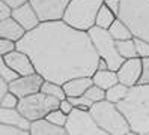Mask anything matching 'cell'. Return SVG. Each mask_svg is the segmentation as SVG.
Instances as JSON below:
<instances>
[{
    "label": "cell",
    "mask_w": 149,
    "mask_h": 135,
    "mask_svg": "<svg viewBox=\"0 0 149 135\" xmlns=\"http://www.w3.org/2000/svg\"><path fill=\"white\" fill-rule=\"evenodd\" d=\"M17 50L29 54L44 80L62 86L77 77H92L98 71L100 54L89 33L63 20L41 23L17 42Z\"/></svg>",
    "instance_id": "obj_1"
},
{
    "label": "cell",
    "mask_w": 149,
    "mask_h": 135,
    "mask_svg": "<svg viewBox=\"0 0 149 135\" xmlns=\"http://www.w3.org/2000/svg\"><path fill=\"white\" fill-rule=\"evenodd\" d=\"M130 123L133 134L149 135V84H136L130 87L124 101L118 104Z\"/></svg>",
    "instance_id": "obj_2"
},
{
    "label": "cell",
    "mask_w": 149,
    "mask_h": 135,
    "mask_svg": "<svg viewBox=\"0 0 149 135\" xmlns=\"http://www.w3.org/2000/svg\"><path fill=\"white\" fill-rule=\"evenodd\" d=\"M89 111L92 113L93 119L96 120L98 126L107 135H128V134H133L127 117L119 110L118 104L104 99V101L95 102L89 108Z\"/></svg>",
    "instance_id": "obj_3"
},
{
    "label": "cell",
    "mask_w": 149,
    "mask_h": 135,
    "mask_svg": "<svg viewBox=\"0 0 149 135\" xmlns=\"http://www.w3.org/2000/svg\"><path fill=\"white\" fill-rule=\"evenodd\" d=\"M134 38L149 42V0H120L119 15Z\"/></svg>",
    "instance_id": "obj_4"
},
{
    "label": "cell",
    "mask_w": 149,
    "mask_h": 135,
    "mask_svg": "<svg viewBox=\"0 0 149 135\" xmlns=\"http://www.w3.org/2000/svg\"><path fill=\"white\" fill-rule=\"evenodd\" d=\"M104 0H71L62 20L74 29L89 32L95 26L96 14Z\"/></svg>",
    "instance_id": "obj_5"
},
{
    "label": "cell",
    "mask_w": 149,
    "mask_h": 135,
    "mask_svg": "<svg viewBox=\"0 0 149 135\" xmlns=\"http://www.w3.org/2000/svg\"><path fill=\"white\" fill-rule=\"evenodd\" d=\"M87 33H89L95 48L100 54V57L107 60L110 69L118 71L122 63L125 62V59L119 54L118 47H116V41L113 39V36L110 35L109 29H101V27L93 26Z\"/></svg>",
    "instance_id": "obj_6"
},
{
    "label": "cell",
    "mask_w": 149,
    "mask_h": 135,
    "mask_svg": "<svg viewBox=\"0 0 149 135\" xmlns=\"http://www.w3.org/2000/svg\"><path fill=\"white\" fill-rule=\"evenodd\" d=\"M59 104H60V99H57L54 96H50L44 92H38V93L20 98V102H18V107L17 108L30 122H33V120L42 119L50 111L59 108Z\"/></svg>",
    "instance_id": "obj_7"
},
{
    "label": "cell",
    "mask_w": 149,
    "mask_h": 135,
    "mask_svg": "<svg viewBox=\"0 0 149 135\" xmlns=\"http://www.w3.org/2000/svg\"><path fill=\"white\" fill-rule=\"evenodd\" d=\"M65 129L69 135H107L98 126L92 113L84 108H74L68 114Z\"/></svg>",
    "instance_id": "obj_8"
},
{
    "label": "cell",
    "mask_w": 149,
    "mask_h": 135,
    "mask_svg": "<svg viewBox=\"0 0 149 135\" xmlns=\"http://www.w3.org/2000/svg\"><path fill=\"white\" fill-rule=\"evenodd\" d=\"M35 8L41 23L62 20L71 0H29Z\"/></svg>",
    "instance_id": "obj_9"
},
{
    "label": "cell",
    "mask_w": 149,
    "mask_h": 135,
    "mask_svg": "<svg viewBox=\"0 0 149 135\" xmlns=\"http://www.w3.org/2000/svg\"><path fill=\"white\" fill-rule=\"evenodd\" d=\"M42 84H44V77L38 72H35V74H29V75H20L12 83H9V87H11V92L15 93L18 98H24L41 92Z\"/></svg>",
    "instance_id": "obj_10"
},
{
    "label": "cell",
    "mask_w": 149,
    "mask_h": 135,
    "mask_svg": "<svg viewBox=\"0 0 149 135\" xmlns=\"http://www.w3.org/2000/svg\"><path fill=\"white\" fill-rule=\"evenodd\" d=\"M140 75H142V59L140 57H133L127 59L118 69V77L119 83L125 84L128 87H133L139 84Z\"/></svg>",
    "instance_id": "obj_11"
},
{
    "label": "cell",
    "mask_w": 149,
    "mask_h": 135,
    "mask_svg": "<svg viewBox=\"0 0 149 135\" xmlns=\"http://www.w3.org/2000/svg\"><path fill=\"white\" fill-rule=\"evenodd\" d=\"M2 59L9 65L12 69H15L20 75H29V74H35L36 69L30 59V56L27 53H24L21 50H15L6 56H2Z\"/></svg>",
    "instance_id": "obj_12"
},
{
    "label": "cell",
    "mask_w": 149,
    "mask_h": 135,
    "mask_svg": "<svg viewBox=\"0 0 149 135\" xmlns=\"http://www.w3.org/2000/svg\"><path fill=\"white\" fill-rule=\"evenodd\" d=\"M12 17H14L15 20L18 21L27 32L33 30L35 27H38V26L41 24L39 17H38L36 11H35V8L32 6L30 2L24 3V5H21V6H18V8H15L14 12H12Z\"/></svg>",
    "instance_id": "obj_13"
},
{
    "label": "cell",
    "mask_w": 149,
    "mask_h": 135,
    "mask_svg": "<svg viewBox=\"0 0 149 135\" xmlns=\"http://www.w3.org/2000/svg\"><path fill=\"white\" fill-rule=\"evenodd\" d=\"M0 123L18 126L24 131H30V125H32V122L18 108H2V107H0Z\"/></svg>",
    "instance_id": "obj_14"
},
{
    "label": "cell",
    "mask_w": 149,
    "mask_h": 135,
    "mask_svg": "<svg viewBox=\"0 0 149 135\" xmlns=\"http://www.w3.org/2000/svg\"><path fill=\"white\" fill-rule=\"evenodd\" d=\"M26 33H27V30H26L14 17L0 21V38H6V39L18 42L20 39L24 38Z\"/></svg>",
    "instance_id": "obj_15"
},
{
    "label": "cell",
    "mask_w": 149,
    "mask_h": 135,
    "mask_svg": "<svg viewBox=\"0 0 149 135\" xmlns=\"http://www.w3.org/2000/svg\"><path fill=\"white\" fill-rule=\"evenodd\" d=\"M30 135H66V129L63 126L54 125L48 119L42 117V119L33 120L30 125Z\"/></svg>",
    "instance_id": "obj_16"
},
{
    "label": "cell",
    "mask_w": 149,
    "mask_h": 135,
    "mask_svg": "<svg viewBox=\"0 0 149 135\" xmlns=\"http://www.w3.org/2000/svg\"><path fill=\"white\" fill-rule=\"evenodd\" d=\"M93 84L92 77H77L66 81L63 84L66 96H81L86 93V90Z\"/></svg>",
    "instance_id": "obj_17"
},
{
    "label": "cell",
    "mask_w": 149,
    "mask_h": 135,
    "mask_svg": "<svg viewBox=\"0 0 149 135\" xmlns=\"http://www.w3.org/2000/svg\"><path fill=\"white\" fill-rule=\"evenodd\" d=\"M93 84H96L98 87L107 90L111 86H115L119 83V77H118V71L113 69H106V71H96L92 75Z\"/></svg>",
    "instance_id": "obj_18"
},
{
    "label": "cell",
    "mask_w": 149,
    "mask_h": 135,
    "mask_svg": "<svg viewBox=\"0 0 149 135\" xmlns=\"http://www.w3.org/2000/svg\"><path fill=\"white\" fill-rule=\"evenodd\" d=\"M109 32L113 36L115 41H125V39H133L134 36L131 33V30L128 29V26L120 20V18H116L113 24L109 27Z\"/></svg>",
    "instance_id": "obj_19"
},
{
    "label": "cell",
    "mask_w": 149,
    "mask_h": 135,
    "mask_svg": "<svg viewBox=\"0 0 149 135\" xmlns=\"http://www.w3.org/2000/svg\"><path fill=\"white\" fill-rule=\"evenodd\" d=\"M118 18V15L111 11V9L106 5H102L100 8L98 14H96V20H95V26L96 27H101V29H109V27L113 24V21H115Z\"/></svg>",
    "instance_id": "obj_20"
},
{
    "label": "cell",
    "mask_w": 149,
    "mask_h": 135,
    "mask_svg": "<svg viewBox=\"0 0 149 135\" xmlns=\"http://www.w3.org/2000/svg\"><path fill=\"white\" fill-rule=\"evenodd\" d=\"M130 92V87L122 84V83H118L115 86H111L110 89L106 90V99L110 102H115V104H119L120 101H124V99L127 98Z\"/></svg>",
    "instance_id": "obj_21"
},
{
    "label": "cell",
    "mask_w": 149,
    "mask_h": 135,
    "mask_svg": "<svg viewBox=\"0 0 149 135\" xmlns=\"http://www.w3.org/2000/svg\"><path fill=\"white\" fill-rule=\"evenodd\" d=\"M41 92L47 93L50 96H54L57 99H65L66 98V93H65V89L62 84L59 83H54V81H50V80H44V84L41 87Z\"/></svg>",
    "instance_id": "obj_22"
},
{
    "label": "cell",
    "mask_w": 149,
    "mask_h": 135,
    "mask_svg": "<svg viewBox=\"0 0 149 135\" xmlns=\"http://www.w3.org/2000/svg\"><path fill=\"white\" fill-rule=\"evenodd\" d=\"M116 47L118 51L125 60L127 59H133V57H139L137 51H136V44H134V38L133 39H125V41H116Z\"/></svg>",
    "instance_id": "obj_23"
},
{
    "label": "cell",
    "mask_w": 149,
    "mask_h": 135,
    "mask_svg": "<svg viewBox=\"0 0 149 135\" xmlns=\"http://www.w3.org/2000/svg\"><path fill=\"white\" fill-rule=\"evenodd\" d=\"M18 77H20L18 72H17L15 69H12L3 59H0V78L6 80L8 83H12V81L17 80Z\"/></svg>",
    "instance_id": "obj_24"
},
{
    "label": "cell",
    "mask_w": 149,
    "mask_h": 135,
    "mask_svg": "<svg viewBox=\"0 0 149 135\" xmlns=\"http://www.w3.org/2000/svg\"><path fill=\"white\" fill-rule=\"evenodd\" d=\"M84 96L87 99H91V101L95 104V102H100V101H104V99H106V90L98 87L96 84H92L89 89L86 90Z\"/></svg>",
    "instance_id": "obj_25"
},
{
    "label": "cell",
    "mask_w": 149,
    "mask_h": 135,
    "mask_svg": "<svg viewBox=\"0 0 149 135\" xmlns=\"http://www.w3.org/2000/svg\"><path fill=\"white\" fill-rule=\"evenodd\" d=\"M45 119H48L50 122H53L54 125H59V126H63V128H65V125H66V122H68V114L63 113L60 108H56V110L50 111V113L45 116Z\"/></svg>",
    "instance_id": "obj_26"
},
{
    "label": "cell",
    "mask_w": 149,
    "mask_h": 135,
    "mask_svg": "<svg viewBox=\"0 0 149 135\" xmlns=\"http://www.w3.org/2000/svg\"><path fill=\"white\" fill-rule=\"evenodd\" d=\"M0 135H30V131H24L14 125L0 123Z\"/></svg>",
    "instance_id": "obj_27"
},
{
    "label": "cell",
    "mask_w": 149,
    "mask_h": 135,
    "mask_svg": "<svg viewBox=\"0 0 149 135\" xmlns=\"http://www.w3.org/2000/svg\"><path fill=\"white\" fill-rule=\"evenodd\" d=\"M18 102H20V98L12 92L6 93L5 96L0 98V107L2 108H17L18 107Z\"/></svg>",
    "instance_id": "obj_28"
},
{
    "label": "cell",
    "mask_w": 149,
    "mask_h": 135,
    "mask_svg": "<svg viewBox=\"0 0 149 135\" xmlns=\"http://www.w3.org/2000/svg\"><path fill=\"white\" fill-rule=\"evenodd\" d=\"M66 98L71 101V104L75 108H84V110H89V108L93 105V102L91 101V99H87L84 95H81V96H66Z\"/></svg>",
    "instance_id": "obj_29"
},
{
    "label": "cell",
    "mask_w": 149,
    "mask_h": 135,
    "mask_svg": "<svg viewBox=\"0 0 149 135\" xmlns=\"http://www.w3.org/2000/svg\"><path fill=\"white\" fill-rule=\"evenodd\" d=\"M134 44H136L137 56H139L140 59L149 57V42H148V41L140 39V38H134Z\"/></svg>",
    "instance_id": "obj_30"
},
{
    "label": "cell",
    "mask_w": 149,
    "mask_h": 135,
    "mask_svg": "<svg viewBox=\"0 0 149 135\" xmlns=\"http://www.w3.org/2000/svg\"><path fill=\"white\" fill-rule=\"evenodd\" d=\"M17 50V42L6 39V38H0V56H6L12 51Z\"/></svg>",
    "instance_id": "obj_31"
},
{
    "label": "cell",
    "mask_w": 149,
    "mask_h": 135,
    "mask_svg": "<svg viewBox=\"0 0 149 135\" xmlns=\"http://www.w3.org/2000/svg\"><path fill=\"white\" fill-rule=\"evenodd\" d=\"M139 84H149V57L142 59V75Z\"/></svg>",
    "instance_id": "obj_32"
},
{
    "label": "cell",
    "mask_w": 149,
    "mask_h": 135,
    "mask_svg": "<svg viewBox=\"0 0 149 135\" xmlns=\"http://www.w3.org/2000/svg\"><path fill=\"white\" fill-rule=\"evenodd\" d=\"M12 12H14V9L8 3H5V2L0 0V21L6 20V18H11L12 17Z\"/></svg>",
    "instance_id": "obj_33"
},
{
    "label": "cell",
    "mask_w": 149,
    "mask_h": 135,
    "mask_svg": "<svg viewBox=\"0 0 149 135\" xmlns=\"http://www.w3.org/2000/svg\"><path fill=\"white\" fill-rule=\"evenodd\" d=\"M59 108H60V110H62L63 113L69 114V113H71V111L74 110V108H75V107L71 104V101H69L68 98H65V99H62V101H60V104H59Z\"/></svg>",
    "instance_id": "obj_34"
},
{
    "label": "cell",
    "mask_w": 149,
    "mask_h": 135,
    "mask_svg": "<svg viewBox=\"0 0 149 135\" xmlns=\"http://www.w3.org/2000/svg\"><path fill=\"white\" fill-rule=\"evenodd\" d=\"M104 5L109 6L116 15H119V9H120V0H104Z\"/></svg>",
    "instance_id": "obj_35"
},
{
    "label": "cell",
    "mask_w": 149,
    "mask_h": 135,
    "mask_svg": "<svg viewBox=\"0 0 149 135\" xmlns=\"http://www.w3.org/2000/svg\"><path fill=\"white\" fill-rule=\"evenodd\" d=\"M11 92V87H9V83H8L6 80L3 78H0V98L5 96L6 93H9Z\"/></svg>",
    "instance_id": "obj_36"
},
{
    "label": "cell",
    "mask_w": 149,
    "mask_h": 135,
    "mask_svg": "<svg viewBox=\"0 0 149 135\" xmlns=\"http://www.w3.org/2000/svg\"><path fill=\"white\" fill-rule=\"evenodd\" d=\"M2 2L8 3L12 9H15V8H18V6H21V5H24V3H27L29 0H2Z\"/></svg>",
    "instance_id": "obj_37"
},
{
    "label": "cell",
    "mask_w": 149,
    "mask_h": 135,
    "mask_svg": "<svg viewBox=\"0 0 149 135\" xmlns=\"http://www.w3.org/2000/svg\"><path fill=\"white\" fill-rule=\"evenodd\" d=\"M106 69H110L107 60L102 59V57H100V60H98V71H106Z\"/></svg>",
    "instance_id": "obj_38"
}]
</instances>
